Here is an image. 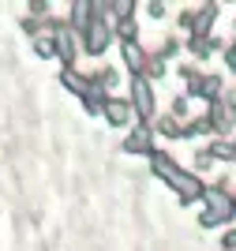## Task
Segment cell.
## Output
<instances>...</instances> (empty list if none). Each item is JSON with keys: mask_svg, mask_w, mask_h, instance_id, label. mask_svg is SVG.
<instances>
[{"mask_svg": "<svg viewBox=\"0 0 236 251\" xmlns=\"http://www.w3.org/2000/svg\"><path fill=\"white\" fill-rule=\"evenodd\" d=\"M150 161H154V173H157V176H161L165 184H173V188L184 195V202L203 199V195H206V188L199 184V176H187V173L176 165L173 157H165V154H150Z\"/></svg>", "mask_w": 236, "mask_h": 251, "instance_id": "cell-1", "label": "cell"}, {"mask_svg": "<svg viewBox=\"0 0 236 251\" xmlns=\"http://www.w3.org/2000/svg\"><path fill=\"white\" fill-rule=\"evenodd\" d=\"M131 109H135V116H143V120H150L154 116V94H150V83H146L143 75H135L131 79Z\"/></svg>", "mask_w": 236, "mask_h": 251, "instance_id": "cell-2", "label": "cell"}, {"mask_svg": "<svg viewBox=\"0 0 236 251\" xmlns=\"http://www.w3.org/2000/svg\"><path fill=\"white\" fill-rule=\"evenodd\" d=\"M214 4H206V8H199L195 15H191V42H206V30L214 26Z\"/></svg>", "mask_w": 236, "mask_h": 251, "instance_id": "cell-3", "label": "cell"}, {"mask_svg": "<svg viewBox=\"0 0 236 251\" xmlns=\"http://www.w3.org/2000/svg\"><path fill=\"white\" fill-rule=\"evenodd\" d=\"M203 199L206 202H210V210H206V214H210V218H221V221H229V218H233V202H229V195H221V191H206V195H203Z\"/></svg>", "mask_w": 236, "mask_h": 251, "instance_id": "cell-4", "label": "cell"}, {"mask_svg": "<svg viewBox=\"0 0 236 251\" xmlns=\"http://www.w3.org/2000/svg\"><path fill=\"white\" fill-rule=\"evenodd\" d=\"M52 52H56L64 64H75V38H72V30H68V26H60V30H56V45H52Z\"/></svg>", "mask_w": 236, "mask_h": 251, "instance_id": "cell-5", "label": "cell"}, {"mask_svg": "<svg viewBox=\"0 0 236 251\" xmlns=\"http://www.w3.org/2000/svg\"><path fill=\"white\" fill-rule=\"evenodd\" d=\"M105 116H109V124H128V120H131V105L128 101H120V98H109V101H105Z\"/></svg>", "mask_w": 236, "mask_h": 251, "instance_id": "cell-6", "label": "cell"}, {"mask_svg": "<svg viewBox=\"0 0 236 251\" xmlns=\"http://www.w3.org/2000/svg\"><path fill=\"white\" fill-rule=\"evenodd\" d=\"M124 150H128V154H154V150H150V131H146V127L131 131V135L124 139Z\"/></svg>", "mask_w": 236, "mask_h": 251, "instance_id": "cell-7", "label": "cell"}, {"mask_svg": "<svg viewBox=\"0 0 236 251\" xmlns=\"http://www.w3.org/2000/svg\"><path fill=\"white\" fill-rule=\"evenodd\" d=\"M64 86H68V90H75V94H90V83H86V79H79V75L72 72V68H68V72H64Z\"/></svg>", "mask_w": 236, "mask_h": 251, "instance_id": "cell-8", "label": "cell"}, {"mask_svg": "<svg viewBox=\"0 0 236 251\" xmlns=\"http://www.w3.org/2000/svg\"><path fill=\"white\" fill-rule=\"evenodd\" d=\"M161 131H169L173 139H180V127H176V120H173V116H161Z\"/></svg>", "mask_w": 236, "mask_h": 251, "instance_id": "cell-9", "label": "cell"}, {"mask_svg": "<svg viewBox=\"0 0 236 251\" xmlns=\"http://www.w3.org/2000/svg\"><path fill=\"white\" fill-rule=\"evenodd\" d=\"M34 49H38V56H52V42H41V38H38Z\"/></svg>", "mask_w": 236, "mask_h": 251, "instance_id": "cell-10", "label": "cell"}, {"mask_svg": "<svg viewBox=\"0 0 236 251\" xmlns=\"http://www.w3.org/2000/svg\"><path fill=\"white\" fill-rule=\"evenodd\" d=\"M173 113H176V116L187 113V101H184V98H176V101H173Z\"/></svg>", "mask_w": 236, "mask_h": 251, "instance_id": "cell-11", "label": "cell"}, {"mask_svg": "<svg viewBox=\"0 0 236 251\" xmlns=\"http://www.w3.org/2000/svg\"><path fill=\"white\" fill-rule=\"evenodd\" d=\"M225 60H229V68H233V72H236V42H233V49L225 52Z\"/></svg>", "mask_w": 236, "mask_h": 251, "instance_id": "cell-12", "label": "cell"}, {"mask_svg": "<svg viewBox=\"0 0 236 251\" xmlns=\"http://www.w3.org/2000/svg\"><path fill=\"white\" fill-rule=\"evenodd\" d=\"M225 251H236V232H229V236H225Z\"/></svg>", "mask_w": 236, "mask_h": 251, "instance_id": "cell-13", "label": "cell"}]
</instances>
